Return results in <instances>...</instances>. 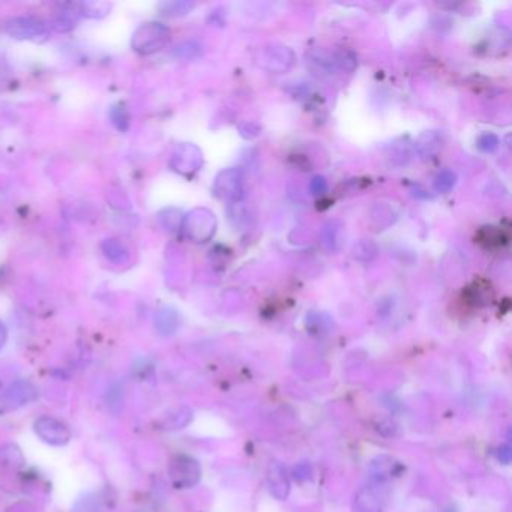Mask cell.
Masks as SVG:
<instances>
[{
	"instance_id": "obj_1",
	"label": "cell",
	"mask_w": 512,
	"mask_h": 512,
	"mask_svg": "<svg viewBox=\"0 0 512 512\" xmlns=\"http://www.w3.org/2000/svg\"><path fill=\"white\" fill-rule=\"evenodd\" d=\"M170 30L162 23L149 21L138 26L132 33L131 47L136 53L142 56H151L161 52L169 44Z\"/></svg>"
},
{
	"instance_id": "obj_2",
	"label": "cell",
	"mask_w": 512,
	"mask_h": 512,
	"mask_svg": "<svg viewBox=\"0 0 512 512\" xmlns=\"http://www.w3.org/2000/svg\"><path fill=\"white\" fill-rule=\"evenodd\" d=\"M391 499V487L385 481H371L354 495L353 512H382Z\"/></svg>"
},
{
	"instance_id": "obj_3",
	"label": "cell",
	"mask_w": 512,
	"mask_h": 512,
	"mask_svg": "<svg viewBox=\"0 0 512 512\" xmlns=\"http://www.w3.org/2000/svg\"><path fill=\"white\" fill-rule=\"evenodd\" d=\"M8 35L19 41L45 43L50 39V26L36 17H14L5 24Z\"/></svg>"
},
{
	"instance_id": "obj_4",
	"label": "cell",
	"mask_w": 512,
	"mask_h": 512,
	"mask_svg": "<svg viewBox=\"0 0 512 512\" xmlns=\"http://www.w3.org/2000/svg\"><path fill=\"white\" fill-rule=\"evenodd\" d=\"M169 476L176 489H191L200 481L202 467L195 458L179 454L170 460Z\"/></svg>"
},
{
	"instance_id": "obj_5",
	"label": "cell",
	"mask_w": 512,
	"mask_h": 512,
	"mask_svg": "<svg viewBox=\"0 0 512 512\" xmlns=\"http://www.w3.org/2000/svg\"><path fill=\"white\" fill-rule=\"evenodd\" d=\"M217 220L208 209H194L182 221V228L186 237L194 242H208L215 233Z\"/></svg>"
},
{
	"instance_id": "obj_6",
	"label": "cell",
	"mask_w": 512,
	"mask_h": 512,
	"mask_svg": "<svg viewBox=\"0 0 512 512\" xmlns=\"http://www.w3.org/2000/svg\"><path fill=\"white\" fill-rule=\"evenodd\" d=\"M213 194L220 200H226L231 204L239 203L244 198V178L237 169H227L221 171L215 179Z\"/></svg>"
},
{
	"instance_id": "obj_7",
	"label": "cell",
	"mask_w": 512,
	"mask_h": 512,
	"mask_svg": "<svg viewBox=\"0 0 512 512\" xmlns=\"http://www.w3.org/2000/svg\"><path fill=\"white\" fill-rule=\"evenodd\" d=\"M170 165L179 175L191 176L200 170L203 165L202 151L191 143H180L173 151Z\"/></svg>"
},
{
	"instance_id": "obj_8",
	"label": "cell",
	"mask_w": 512,
	"mask_h": 512,
	"mask_svg": "<svg viewBox=\"0 0 512 512\" xmlns=\"http://www.w3.org/2000/svg\"><path fill=\"white\" fill-rule=\"evenodd\" d=\"M255 61L262 68L279 74L290 70L296 62V57L290 48L283 45H270L260 50Z\"/></svg>"
},
{
	"instance_id": "obj_9",
	"label": "cell",
	"mask_w": 512,
	"mask_h": 512,
	"mask_svg": "<svg viewBox=\"0 0 512 512\" xmlns=\"http://www.w3.org/2000/svg\"><path fill=\"white\" fill-rule=\"evenodd\" d=\"M33 427L39 439L52 446H65L71 440L70 428L53 416L38 418Z\"/></svg>"
},
{
	"instance_id": "obj_10",
	"label": "cell",
	"mask_w": 512,
	"mask_h": 512,
	"mask_svg": "<svg viewBox=\"0 0 512 512\" xmlns=\"http://www.w3.org/2000/svg\"><path fill=\"white\" fill-rule=\"evenodd\" d=\"M36 400V390L28 380H17L6 387L2 395V404L8 410H17Z\"/></svg>"
},
{
	"instance_id": "obj_11",
	"label": "cell",
	"mask_w": 512,
	"mask_h": 512,
	"mask_svg": "<svg viewBox=\"0 0 512 512\" xmlns=\"http://www.w3.org/2000/svg\"><path fill=\"white\" fill-rule=\"evenodd\" d=\"M269 493L274 495L277 500H286L290 494V476H288L287 469L278 461L270 462L268 467L266 476Z\"/></svg>"
},
{
	"instance_id": "obj_12",
	"label": "cell",
	"mask_w": 512,
	"mask_h": 512,
	"mask_svg": "<svg viewBox=\"0 0 512 512\" xmlns=\"http://www.w3.org/2000/svg\"><path fill=\"white\" fill-rule=\"evenodd\" d=\"M155 328L156 330H158V334L164 335V337H169V335H173L178 330L179 325H180V319H179V314L176 310H173L170 307H164V308H160L158 311L155 312Z\"/></svg>"
},
{
	"instance_id": "obj_13",
	"label": "cell",
	"mask_w": 512,
	"mask_h": 512,
	"mask_svg": "<svg viewBox=\"0 0 512 512\" xmlns=\"http://www.w3.org/2000/svg\"><path fill=\"white\" fill-rule=\"evenodd\" d=\"M107 260L114 264H127L129 262V251L118 239H105L101 245Z\"/></svg>"
},
{
	"instance_id": "obj_14",
	"label": "cell",
	"mask_w": 512,
	"mask_h": 512,
	"mask_svg": "<svg viewBox=\"0 0 512 512\" xmlns=\"http://www.w3.org/2000/svg\"><path fill=\"white\" fill-rule=\"evenodd\" d=\"M24 457L19 446L8 443L0 448V465L8 469H19L23 466Z\"/></svg>"
},
{
	"instance_id": "obj_15",
	"label": "cell",
	"mask_w": 512,
	"mask_h": 512,
	"mask_svg": "<svg viewBox=\"0 0 512 512\" xmlns=\"http://www.w3.org/2000/svg\"><path fill=\"white\" fill-rule=\"evenodd\" d=\"M80 15L89 19H104L111 11V3L109 2H83L78 5Z\"/></svg>"
},
{
	"instance_id": "obj_16",
	"label": "cell",
	"mask_w": 512,
	"mask_h": 512,
	"mask_svg": "<svg viewBox=\"0 0 512 512\" xmlns=\"http://www.w3.org/2000/svg\"><path fill=\"white\" fill-rule=\"evenodd\" d=\"M378 462H373V466H371V476H373V481H385L387 476H390L392 472H394V466L395 462L394 460L387 458V457H378L377 458Z\"/></svg>"
},
{
	"instance_id": "obj_17",
	"label": "cell",
	"mask_w": 512,
	"mask_h": 512,
	"mask_svg": "<svg viewBox=\"0 0 512 512\" xmlns=\"http://www.w3.org/2000/svg\"><path fill=\"white\" fill-rule=\"evenodd\" d=\"M440 142L437 138L436 134L433 132H427L423 137L419 138V142L416 143L418 152L424 156V158H431V155H434L437 151H439Z\"/></svg>"
},
{
	"instance_id": "obj_18",
	"label": "cell",
	"mask_w": 512,
	"mask_h": 512,
	"mask_svg": "<svg viewBox=\"0 0 512 512\" xmlns=\"http://www.w3.org/2000/svg\"><path fill=\"white\" fill-rule=\"evenodd\" d=\"M457 184V175L452 170H443L434 179V189L436 193L446 194Z\"/></svg>"
},
{
	"instance_id": "obj_19",
	"label": "cell",
	"mask_w": 512,
	"mask_h": 512,
	"mask_svg": "<svg viewBox=\"0 0 512 512\" xmlns=\"http://www.w3.org/2000/svg\"><path fill=\"white\" fill-rule=\"evenodd\" d=\"M110 119H111L113 125L116 127V129H119L120 132H125L129 127L128 113L125 110V107H123L122 104L113 107L111 111H110Z\"/></svg>"
},
{
	"instance_id": "obj_20",
	"label": "cell",
	"mask_w": 512,
	"mask_h": 512,
	"mask_svg": "<svg viewBox=\"0 0 512 512\" xmlns=\"http://www.w3.org/2000/svg\"><path fill=\"white\" fill-rule=\"evenodd\" d=\"M193 8H194L193 2H182V0H179V2H170V3L161 5V11L164 15H167V17H180V15L188 14L193 10Z\"/></svg>"
},
{
	"instance_id": "obj_21",
	"label": "cell",
	"mask_w": 512,
	"mask_h": 512,
	"mask_svg": "<svg viewBox=\"0 0 512 512\" xmlns=\"http://www.w3.org/2000/svg\"><path fill=\"white\" fill-rule=\"evenodd\" d=\"M202 53V45L195 43V41H185L176 47L175 54L180 59H193Z\"/></svg>"
},
{
	"instance_id": "obj_22",
	"label": "cell",
	"mask_w": 512,
	"mask_h": 512,
	"mask_svg": "<svg viewBox=\"0 0 512 512\" xmlns=\"http://www.w3.org/2000/svg\"><path fill=\"white\" fill-rule=\"evenodd\" d=\"M478 147L482 152H494L499 147V137L493 134V132H485V134L478 138Z\"/></svg>"
},
{
	"instance_id": "obj_23",
	"label": "cell",
	"mask_w": 512,
	"mask_h": 512,
	"mask_svg": "<svg viewBox=\"0 0 512 512\" xmlns=\"http://www.w3.org/2000/svg\"><path fill=\"white\" fill-rule=\"evenodd\" d=\"M292 475L297 482H305V481H308V479L312 478V467H311L310 462H307V461L297 462V465L292 470Z\"/></svg>"
},
{
	"instance_id": "obj_24",
	"label": "cell",
	"mask_w": 512,
	"mask_h": 512,
	"mask_svg": "<svg viewBox=\"0 0 512 512\" xmlns=\"http://www.w3.org/2000/svg\"><path fill=\"white\" fill-rule=\"evenodd\" d=\"M310 189L314 195H323L328 191V182L323 176H314L310 182Z\"/></svg>"
},
{
	"instance_id": "obj_25",
	"label": "cell",
	"mask_w": 512,
	"mask_h": 512,
	"mask_svg": "<svg viewBox=\"0 0 512 512\" xmlns=\"http://www.w3.org/2000/svg\"><path fill=\"white\" fill-rule=\"evenodd\" d=\"M74 512H99V508L92 498H86L77 502L76 508H74Z\"/></svg>"
},
{
	"instance_id": "obj_26",
	"label": "cell",
	"mask_w": 512,
	"mask_h": 512,
	"mask_svg": "<svg viewBox=\"0 0 512 512\" xmlns=\"http://www.w3.org/2000/svg\"><path fill=\"white\" fill-rule=\"evenodd\" d=\"M495 457H498V460L502 462V465H509L511 457H512L511 446L509 445L500 446V448L498 449V452H495Z\"/></svg>"
},
{
	"instance_id": "obj_27",
	"label": "cell",
	"mask_w": 512,
	"mask_h": 512,
	"mask_svg": "<svg viewBox=\"0 0 512 512\" xmlns=\"http://www.w3.org/2000/svg\"><path fill=\"white\" fill-rule=\"evenodd\" d=\"M8 340V330H6V326L0 321V350H2V347L5 345Z\"/></svg>"
}]
</instances>
